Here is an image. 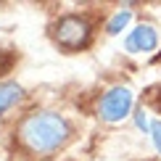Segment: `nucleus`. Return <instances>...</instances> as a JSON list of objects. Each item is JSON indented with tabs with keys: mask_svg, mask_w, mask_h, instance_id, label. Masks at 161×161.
<instances>
[{
	"mask_svg": "<svg viewBox=\"0 0 161 161\" xmlns=\"http://www.w3.org/2000/svg\"><path fill=\"white\" fill-rule=\"evenodd\" d=\"M151 137H153V145H156V151L161 153V122H153V124H151Z\"/></svg>",
	"mask_w": 161,
	"mask_h": 161,
	"instance_id": "6e6552de",
	"label": "nucleus"
},
{
	"mask_svg": "<svg viewBox=\"0 0 161 161\" xmlns=\"http://www.w3.org/2000/svg\"><path fill=\"white\" fill-rule=\"evenodd\" d=\"M135 124H137V130L151 132V124H153V122H148V114H145L143 108H137V111H135Z\"/></svg>",
	"mask_w": 161,
	"mask_h": 161,
	"instance_id": "0eeeda50",
	"label": "nucleus"
},
{
	"mask_svg": "<svg viewBox=\"0 0 161 161\" xmlns=\"http://www.w3.org/2000/svg\"><path fill=\"white\" fill-rule=\"evenodd\" d=\"M130 111H132V90L130 87H122V85L111 87L98 103V116L103 122H111V124L122 122Z\"/></svg>",
	"mask_w": 161,
	"mask_h": 161,
	"instance_id": "7ed1b4c3",
	"label": "nucleus"
},
{
	"mask_svg": "<svg viewBox=\"0 0 161 161\" xmlns=\"http://www.w3.org/2000/svg\"><path fill=\"white\" fill-rule=\"evenodd\" d=\"M21 95H24L21 85H16V82H0V114H5L11 106H16L19 100H21Z\"/></svg>",
	"mask_w": 161,
	"mask_h": 161,
	"instance_id": "39448f33",
	"label": "nucleus"
},
{
	"mask_svg": "<svg viewBox=\"0 0 161 161\" xmlns=\"http://www.w3.org/2000/svg\"><path fill=\"white\" fill-rule=\"evenodd\" d=\"M53 40L66 50L85 48L87 40H90V24L82 16H64L53 26Z\"/></svg>",
	"mask_w": 161,
	"mask_h": 161,
	"instance_id": "f03ea898",
	"label": "nucleus"
},
{
	"mask_svg": "<svg viewBox=\"0 0 161 161\" xmlns=\"http://www.w3.org/2000/svg\"><path fill=\"white\" fill-rule=\"evenodd\" d=\"M124 48L130 53H153L158 48V35L151 24H137L135 29L127 35Z\"/></svg>",
	"mask_w": 161,
	"mask_h": 161,
	"instance_id": "20e7f679",
	"label": "nucleus"
},
{
	"mask_svg": "<svg viewBox=\"0 0 161 161\" xmlns=\"http://www.w3.org/2000/svg\"><path fill=\"white\" fill-rule=\"evenodd\" d=\"M130 19H132V11H130V8L116 11V13L108 19V24H106V32H108V35H119V32H122L124 26L130 24Z\"/></svg>",
	"mask_w": 161,
	"mask_h": 161,
	"instance_id": "423d86ee",
	"label": "nucleus"
},
{
	"mask_svg": "<svg viewBox=\"0 0 161 161\" xmlns=\"http://www.w3.org/2000/svg\"><path fill=\"white\" fill-rule=\"evenodd\" d=\"M19 140L35 153L58 151L69 140V122L53 111H35L19 124Z\"/></svg>",
	"mask_w": 161,
	"mask_h": 161,
	"instance_id": "f257e3e1",
	"label": "nucleus"
}]
</instances>
